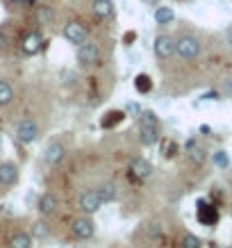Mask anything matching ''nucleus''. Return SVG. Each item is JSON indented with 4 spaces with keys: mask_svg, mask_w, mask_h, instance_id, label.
<instances>
[{
    "mask_svg": "<svg viewBox=\"0 0 232 248\" xmlns=\"http://www.w3.org/2000/svg\"><path fill=\"white\" fill-rule=\"evenodd\" d=\"M14 137H16V141L18 143L30 146V143H34L39 139V125L32 119L18 121V123H16V128H14Z\"/></svg>",
    "mask_w": 232,
    "mask_h": 248,
    "instance_id": "nucleus-3",
    "label": "nucleus"
},
{
    "mask_svg": "<svg viewBox=\"0 0 232 248\" xmlns=\"http://www.w3.org/2000/svg\"><path fill=\"white\" fill-rule=\"evenodd\" d=\"M130 173L135 175L137 180H146V178H150V173H153V164L143 157H135L130 162Z\"/></svg>",
    "mask_w": 232,
    "mask_h": 248,
    "instance_id": "nucleus-13",
    "label": "nucleus"
},
{
    "mask_svg": "<svg viewBox=\"0 0 232 248\" xmlns=\"http://www.w3.org/2000/svg\"><path fill=\"white\" fill-rule=\"evenodd\" d=\"M5 46H7V37L0 32V48H5Z\"/></svg>",
    "mask_w": 232,
    "mask_h": 248,
    "instance_id": "nucleus-29",
    "label": "nucleus"
},
{
    "mask_svg": "<svg viewBox=\"0 0 232 248\" xmlns=\"http://www.w3.org/2000/svg\"><path fill=\"white\" fill-rule=\"evenodd\" d=\"M196 218L198 223L205 228H212L218 223V210L217 205L207 203V201H198V207H196Z\"/></svg>",
    "mask_w": 232,
    "mask_h": 248,
    "instance_id": "nucleus-6",
    "label": "nucleus"
},
{
    "mask_svg": "<svg viewBox=\"0 0 232 248\" xmlns=\"http://www.w3.org/2000/svg\"><path fill=\"white\" fill-rule=\"evenodd\" d=\"M221 93H223L225 98H232V78H230V80H225V84H223V89H221Z\"/></svg>",
    "mask_w": 232,
    "mask_h": 248,
    "instance_id": "nucleus-25",
    "label": "nucleus"
},
{
    "mask_svg": "<svg viewBox=\"0 0 232 248\" xmlns=\"http://www.w3.org/2000/svg\"><path fill=\"white\" fill-rule=\"evenodd\" d=\"M180 248H202V239L196 237L194 232H187L182 234V239H180Z\"/></svg>",
    "mask_w": 232,
    "mask_h": 248,
    "instance_id": "nucleus-22",
    "label": "nucleus"
},
{
    "mask_svg": "<svg viewBox=\"0 0 232 248\" xmlns=\"http://www.w3.org/2000/svg\"><path fill=\"white\" fill-rule=\"evenodd\" d=\"M153 53H155V57L159 62L171 60L173 55H175V39L171 34H157L155 41H153Z\"/></svg>",
    "mask_w": 232,
    "mask_h": 248,
    "instance_id": "nucleus-5",
    "label": "nucleus"
},
{
    "mask_svg": "<svg viewBox=\"0 0 232 248\" xmlns=\"http://www.w3.org/2000/svg\"><path fill=\"white\" fill-rule=\"evenodd\" d=\"M143 2H148V5H159V0H143Z\"/></svg>",
    "mask_w": 232,
    "mask_h": 248,
    "instance_id": "nucleus-31",
    "label": "nucleus"
},
{
    "mask_svg": "<svg viewBox=\"0 0 232 248\" xmlns=\"http://www.w3.org/2000/svg\"><path fill=\"white\" fill-rule=\"evenodd\" d=\"M91 12H93L96 18H100V21H109L114 16V2L112 0H93V2H91Z\"/></svg>",
    "mask_w": 232,
    "mask_h": 248,
    "instance_id": "nucleus-14",
    "label": "nucleus"
},
{
    "mask_svg": "<svg viewBox=\"0 0 232 248\" xmlns=\"http://www.w3.org/2000/svg\"><path fill=\"white\" fill-rule=\"evenodd\" d=\"M153 18H155L157 25H171V23L175 21V12H173L171 7H166V5H159V7H155V12H153Z\"/></svg>",
    "mask_w": 232,
    "mask_h": 248,
    "instance_id": "nucleus-16",
    "label": "nucleus"
},
{
    "mask_svg": "<svg viewBox=\"0 0 232 248\" xmlns=\"http://www.w3.org/2000/svg\"><path fill=\"white\" fill-rule=\"evenodd\" d=\"M71 232H73V237H77V239H91L93 232H96V223H93L91 214H84V217L75 218L73 223H71Z\"/></svg>",
    "mask_w": 232,
    "mask_h": 248,
    "instance_id": "nucleus-7",
    "label": "nucleus"
},
{
    "mask_svg": "<svg viewBox=\"0 0 232 248\" xmlns=\"http://www.w3.org/2000/svg\"><path fill=\"white\" fill-rule=\"evenodd\" d=\"M62 34H64V39H66L71 46H82L84 41H87V28H84L82 23L77 21H68L66 25H64V30H62Z\"/></svg>",
    "mask_w": 232,
    "mask_h": 248,
    "instance_id": "nucleus-8",
    "label": "nucleus"
},
{
    "mask_svg": "<svg viewBox=\"0 0 232 248\" xmlns=\"http://www.w3.org/2000/svg\"><path fill=\"white\" fill-rule=\"evenodd\" d=\"M135 89L139 91V93H148V91L153 89V80H150V76L139 73V76L135 78Z\"/></svg>",
    "mask_w": 232,
    "mask_h": 248,
    "instance_id": "nucleus-21",
    "label": "nucleus"
},
{
    "mask_svg": "<svg viewBox=\"0 0 232 248\" xmlns=\"http://www.w3.org/2000/svg\"><path fill=\"white\" fill-rule=\"evenodd\" d=\"M218 98V91H207L205 96H202V100H217Z\"/></svg>",
    "mask_w": 232,
    "mask_h": 248,
    "instance_id": "nucleus-27",
    "label": "nucleus"
},
{
    "mask_svg": "<svg viewBox=\"0 0 232 248\" xmlns=\"http://www.w3.org/2000/svg\"><path fill=\"white\" fill-rule=\"evenodd\" d=\"M137 128H139L141 146H155L159 141V121L155 116V112L141 109V114L137 116Z\"/></svg>",
    "mask_w": 232,
    "mask_h": 248,
    "instance_id": "nucleus-1",
    "label": "nucleus"
},
{
    "mask_svg": "<svg viewBox=\"0 0 232 248\" xmlns=\"http://www.w3.org/2000/svg\"><path fill=\"white\" fill-rule=\"evenodd\" d=\"M57 196L55 194H44L41 198H39L37 203V210L41 217H50V214H55V210H57Z\"/></svg>",
    "mask_w": 232,
    "mask_h": 248,
    "instance_id": "nucleus-15",
    "label": "nucleus"
},
{
    "mask_svg": "<svg viewBox=\"0 0 232 248\" xmlns=\"http://www.w3.org/2000/svg\"><path fill=\"white\" fill-rule=\"evenodd\" d=\"M225 44H228V48L232 50V28L228 32H225Z\"/></svg>",
    "mask_w": 232,
    "mask_h": 248,
    "instance_id": "nucleus-28",
    "label": "nucleus"
},
{
    "mask_svg": "<svg viewBox=\"0 0 232 248\" xmlns=\"http://www.w3.org/2000/svg\"><path fill=\"white\" fill-rule=\"evenodd\" d=\"M96 191H98V196H100L103 203H114L116 196H119V189H116L114 182H103L100 187H96Z\"/></svg>",
    "mask_w": 232,
    "mask_h": 248,
    "instance_id": "nucleus-17",
    "label": "nucleus"
},
{
    "mask_svg": "<svg viewBox=\"0 0 232 248\" xmlns=\"http://www.w3.org/2000/svg\"><path fill=\"white\" fill-rule=\"evenodd\" d=\"M41 46H44L41 34H39V32H28V34L23 37V41H21V50L25 55H37L39 50H41Z\"/></svg>",
    "mask_w": 232,
    "mask_h": 248,
    "instance_id": "nucleus-12",
    "label": "nucleus"
},
{
    "mask_svg": "<svg viewBox=\"0 0 232 248\" xmlns=\"http://www.w3.org/2000/svg\"><path fill=\"white\" fill-rule=\"evenodd\" d=\"M125 116H127L125 112H119V109H114V112H109L105 119L100 121V125H103V128H114V125H116V123H121V121L125 119Z\"/></svg>",
    "mask_w": 232,
    "mask_h": 248,
    "instance_id": "nucleus-20",
    "label": "nucleus"
},
{
    "mask_svg": "<svg viewBox=\"0 0 232 248\" xmlns=\"http://www.w3.org/2000/svg\"><path fill=\"white\" fill-rule=\"evenodd\" d=\"M77 62L80 66L89 68V66H98L100 64V48H98L96 41H84L82 46H77Z\"/></svg>",
    "mask_w": 232,
    "mask_h": 248,
    "instance_id": "nucleus-4",
    "label": "nucleus"
},
{
    "mask_svg": "<svg viewBox=\"0 0 232 248\" xmlns=\"http://www.w3.org/2000/svg\"><path fill=\"white\" fill-rule=\"evenodd\" d=\"M202 53V41L191 32H182L175 37V55L185 62H194L198 60Z\"/></svg>",
    "mask_w": 232,
    "mask_h": 248,
    "instance_id": "nucleus-2",
    "label": "nucleus"
},
{
    "mask_svg": "<svg viewBox=\"0 0 232 248\" xmlns=\"http://www.w3.org/2000/svg\"><path fill=\"white\" fill-rule=\"evenodd\" d=\"M12 100H14V89H12V84H9L7 80H0V107L12 105Z\"/></svg>",
    "mask_w": 232,
    "mask_h": 248,
    "instance_id": "nucleus-19",
    "label": "nucleus"
},
{
    "mask_svg": "<svg viewBox=\"0 0 232 248\" xmlns=\"http://www.w3.org/2000/svg\"><path fill=\"white\" fill-rule=\"evenodd\" d=\"M125 109H127L130 114H135V116H139V114H141V107L137 105V103H130V105H127Z\"/></svg>",
    "mask_w": 232,
    "mask_h": 248,
    "instance_id": "nucleus-26",
    "label": "nucleus"
},
{
    "mask_svg": "<svg viewBox=\"0 0 232 248\" xmlns=\"http://www.w3.org/2000/svg\"><path fill=\"white\" fill-rule=\"evenodd\" d=\"M228 248H230V246H228Z\"/></svg>",
    "mask_w": 232,
    "mask_h": 248,
    "instance_id": "nucleus-32",
    "label": "nucleus"
},
{
    "mask_svg": "<svg viewBox=\"0 0 232 248\" xmlns=\"http://www.w3.org/2000/svg\"><path fill=\"white\" fill-rule=\"evenodd\" d=\"M64 157H66V146H64L62 141H50L48 146H46V151H44V159H46V164L57 166Z\"/></svg>",
    "mask_w": 232,
    "mask_h": 248,
    "instance_id": "nucleus-10",
    "label": "nucleus"
},
{
    "mask_svg": "<svg viewBox=\"0 0 232 248\" xmlns=\"http://www.w3.org/2000/svg\"><path fill=\"white\" fill-rule=\"evenodd\" d=\"M7 246L9 248H32V237L28 232H14L12 237H9V241H7Z\"/></svg>",
    "mask_w": 232,
    "mask_h": 248,
    "instance_id": "nucleus-18",
    "label": "nucleus"
},
{
    "mask_svg": "<svg viewBox=\"0 0 232 248\" xmlns=\"http://www.w3.org/2000/svg\"><path fill=\"white\" fill-rule=\"evenodd\" d=\"M189 157L194 159L196 164H202V162H205V151H202V148H189Z\"/></svg>",
    "mask_w": 232,
    "mask_h": 248,
    "instance_id": "nucleus-24",
    "label": "nucleus"
},
{
    "mask_svg": "<svg viewBox=\"0 0 232 248\" xmlns=\"http://www.w3.org/2000/svg\"><path fill=\"white\" fill-rule=\"evenodd\" d=\"M77 205H80V210H82L84 214H96V212L103 207V201H100V196H98L96 189H87V191L80 194Z\"/></svg>",
    "mask_w": 232,
    "mask_h": 248,
    "instance_id": "nucleus-9",
    "label": "nucleus"
},
{
    "mask_svg": "<svg viewBox=\"0 0 232 248\" xmlns=\"http://www.w3.org/2000/svg\"><path fill=\"white\" fill-rule=\"evenodd\" d=\"M14 5H28V2H32V0H12Z\"/></svg>",
    "mask_w": 232,
    "mask_h": 248,
    "instance_id": "nucleus-30",
    "label": "nucleus"
},
{
    "mask_svg": "<svg viewBox=\"0 0 232 248\" xmlns=\"http://www.w3.org/2000/svg\"><path fill=\"white\" fill-rule=\"evenodd\" d=\"M18 182V166L14 162H0V187H14Z\"/></svg>",
    "mask_w": 232,
    "mask_h": 248,
    "instance_id": "nucleus-11",
    "label": "nucleus"
},
{
    "mask_svg": "<svg viewBox=\"0 0 232 248\" xmlns=\"http://www.w3.org/2000/svg\"><path fill=\"white\" fill-rule=\"evenodd\" d=\"M212 162H214V166H218V169H225V166L230 164V157H228L225 151H217L212 155Z\"/></svg>",
    "mask_w": 232,
    "mask_h": 248,
    "instance_id": "nucleus-23",
    "label": "nucleus"
}]
</instances>
